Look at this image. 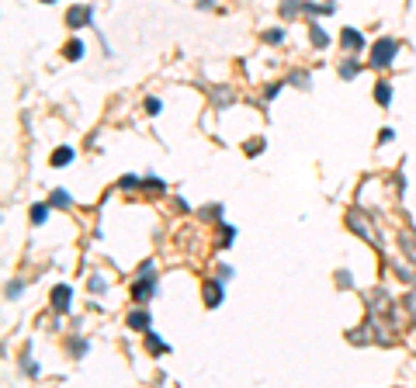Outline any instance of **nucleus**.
<instances>
[{"instance_id": "obj_20", "label": "nucleus", "mask_w": 416, "mask_h": 388, "mask_svg": "<svg viewBox=\"0 0 416 388\" xmlns=\"http://www.w3.org/2000/svg\"><path fill=\"white\" fill-rule=\"evenodd\" d=\"M392 139H396L392 128H381V132H378V142H392Z\"/></svg>"}, {"instance_id": "obj_19", "label": "nucleus", "mask_w": 416, "mask_h": 388, "mask_svg": "<svg viewBox=\"0 0 416 388\" xmlns=\"http://www.w3.org/2000/svg\"><path fill=\"white\" fill-rule=\"evenodd\" d=\"M146 187H153V191H163V180H159V177H146Z\"/></svg>"}, {"instance_id": "obj_8", "label": "nucleus", "mask_w": 416, "mask_h": 388, "mask_svg": "<svg viewBox=\"0 0 416 388\" xmlns=\"http://www.w3.org/2000/svg\"><path fill=\"white\" fill-rule=\"evenodd\" d=\"M146 350H149V353H170V347L159 340L156 333H149V330H146Z\"/></svg>"}, {"instance_id": "obj_18", "label": "nucleus", "mask_w": 416, "mask_h": 388, "mask_svg": "<svg viewBox=\"0 0 416 388\" xmlns=\"http://www.w3.org/2000/svg\"><path fill=\"white\" fill-rule=\"evenodd\" d=\"M132 187H139V177H121V191H132Z\"/></svg>"}, {"instance_id": "obj_12", "label": "nucleus", "mask_w": 416, "mask_h": 388, "mask_svg": "<svg viewBox=\"0 0 416 388\" xmlns=\"http://www.w3.org/2000/svg\"><path fill=\"white\" fill-rule=\"evenodd\" d=\"M309 39L316 42L319 49H326V45H330V35L323 31V24H312V28H309Z\"/></svg>"}, {"instance_id": "obj_21", "label": "nucleus", "mask_w": 416, "mask_h": 388, "mask_svg": "<svg viewBox=\"0 0 416 388\" xmlns=\"http://www.w3.org/2000/svg\"><path fill=\"white\" fill-rule=\"evenodd\" d=\"M108 284H104V277H90V291H104Z\"/></svg>"}, {"instance_id": "obj_17", "label": "nucleus", "mask_w": 416, "mask_h": 388, "mask_svg": "<svg viewBox=\"0 0 416 388\" xmlns=\"http://www.w3.org/2000/svg\"><path fill=\"white\" fill-rule=\"evenodd\" d=\"M21 291H24V284H21V281H11V284H7V298L14 302V298H18Z\"/></svg>"}, {"instance_id": "obj_24", "label": "nucleus", "mask_w": 416, "mask_h": 388, "mask_svg": "<svg viewBox=\"0 0 416 388\" xmlns=\"http://www.w3.org/2000/svg\"><path fill=\"white\" fill-rule=\"evenodd\" d=\"M42 4H56V0H42Z\"/></svg>"}, {"instance_id": "obj_9", "label": "nucleus", "mask_w": 416, "mask_h": 388, "mask_svg": "<svg viewBox=\"0 0 416 388\" xmlns=\"http://www.w3.org/2000/svg\"><path fill=\"white\" fill-rule=\"evenodd\" d=\"M375 97H378V104H381V108H389V104H392V83H385V80L375 83Z\"/></svg>"}, {"instance_id": "obj_23", "label": "nucleus", "mask_w": 416, "mask_h": 388, "mask_svg": "<svg viewBox=\"0 0 416 388\" xmlns=\"http://www.w3.org/2000/svg\"><path fill=\"white\" fill-rule=\"evenodd\" d=\"M73 353H77V357H83V353H87V343H83V340H77V343H73Z\"/></svg>"}, {"instance_id": "obj_22", "label": "nucleus", "mask_w": 416, "mask_h": 388, "mask_svg": "<svg viewBox=\"0 0 416 388\" xmlns=\"http://www.w3.org/2000/svg\"><path fill=\"white\" fill-rule=\"evenodd\" d=\"M281 39H284V31H281V28H274V31H267V42H274V45H277Z\"/></svg>"}, {"instance_id": "obj_2", "label": "nucleus", "mask_w": 416, "mask_h": 388, "mask_svg": "<svg viewBox=\"0 0 416 388\" xmlns=\"http://www.w3.org/2000/svg\"><path fill=\"white\" fill-rule=\"evenodd\" d=\"M49 298H52V309L56 312H70L73 309V288H70V284H56Z\"/></svg>"}, {"instance_id": "obj_3", "label": "nucleus", "mask_w": 416, "mask_h": 388, "mask_svg": "<svg viewBox=\"0 0 416 388\" xmlns=\"http://www.w3.org/2000/svg\"><path fill=\"white\" fill-rule=\"evenodd\" d=\"M94 21V11L90 7H70V14H66V24L70 28H87Z\"/></svg>"}, {"instance_id": "obj_1", "label": "nucleus", "mask_w": 416, "mask_h": 388, "mask_svg": "<svg viewBox=\"0 0 416 388\" xmlns=\"http://www.w3.org/2000/svg\"><path fill=\"white\" fill-rule=\"evenodd\" d=\"M396 52H399L396 39H378L375 42V52H371V66H375V70L392 66V62H396Z\"/></svg>"}, {"instance_id": "obj_10", "label": "nucleus", "mask_w": 416, "mask_h": 388, "mask_svg": "<svg viewBox=\"0 0 416 388\" xmlns=\"http://www.w3.org/2000/svg\"><path fill=\"white\" fill-rule=\"evenodd\" d=\"M49 222V205L39 201V205H31V225H45Z\"/></svg>"}, {"instance_id": "obj_11", "label": "nucleus", "mask_w": 416, "mask_h": 388, "mask_svg": "<svg viewBox=\"0 0 416 388\" xmlns=\"http://www.w3.org/2000/svg\"><path fill=\"white\" fill-rule=\"evenodd\" d=\"M62 56L70 59V62H77V59H83V42H80V39H73L70 45H66V49H62Z\"/></svg>"}, {"instance_id": "obj_13", "label": "nucleus", "mask_w": 416, "mask_h": 388, "mask_svg": "<svg viewBox=\"0 0 416 388\" xmlns=\"http://www.w3.org/2000/svg\"><path fill=\"white\" fill-rule=\"evenodd\" d=\"M52 205H56V208H70V205H73V198H70V191H62V187H56V191H52Z\"/></svg>"}, {"instance_id": "obj_5", "label": "nucleus", "mask_w": 416, "mask_h": 388, "mask_svg": "<svg viewBox=\"0 0 416 388\" xmlns=\"http://www.w3.org/2000/svg\"><path fill=\"white\" fill-rule=\"evenodd\" d=\"M340 42H343V49H350V56H357V52L364 49V35H361L357 28H343V31H340Z\"/></svg>"}, {"instance_id": "obj_14", "label": "nucleus", "mask_w": 416, "mask_h": 388, "mask_svg": "<svg viewBox=\"0 0 416 388\" xmlns=\"http://www.w3.org/2000/svg\"><path fill=\"white\" fill-rule=\"evenodd\" d=\"M357 73H361V66H357L354 59H350V62H343V66H340V77H343V80H354Z\"/></svg>"}, {"instance_id": "obj_6", "label": "nucleus", "mask_w": 416, "mask_h": 388, "mask_svg": "<svg viewBox=\"0 0 416 388\" xmlns=\"http://www.w3.org/2000/svg\"><path fill=\"white\" fill-rule=\"evenodd\" d=\"M129 330H139V333L153 330V315H149L146 309H136V312H129Z\"/></svg>"}, {"instance_id": "obj_7", "label": "nucleus", "mask_w": 416, "mask_h": 388, "mask_svg": "<svg viewBox=\"0 0 416 388\" xmlns=\"http://www.w3.org/2000/svg\"><path fill=\"white\" fill-rule=\"evenodd\" d=\"M73 146H59V149H52V156H49V163H52V167H70V163H73Z\"/></svg>"}, {"instance_id": "obj_15", "label": "nucleus", "mask_w": 416, "mask_h": 388, "mask_svg": "<svg viewBox=\"0 0 416 388\" xmlns=\"http://www.w3.org/2000/svg\"><path fill=\"white\" fill-rule=\"evenodd\" d=\"M233 236H236V229H233V225H226V229H222V239H218V250H229Z\"/></svg>"}, {"instance_id": "obj_16", "label": "nucleus", "mask_w": 416, "mask_h": 388, "mask_svg": "<svg viewBox=\"0 0 416 388\" xmlns=\"http://www.w3.org/2000/svg\"><path fill=\"white\" fill-rule=\"evenodd\" d=\"M146 111H149V115H159V111H163V101H159V97H149V101H146Z\"/></svg>"}, {"instance_id": "obj_4", "label": "nucleus", "mask_w": 416, "mask_h": 388, "mask_svg": "<svg viewBox=\"0 0 416 388\" xmlns=\"http://www.w3.org/2000/svg\"><path fill=\"white\" fill-rule=\"evenodd\" d=\"M222 277H215V281H205V305L208 309H218L222 305Z\"/></svg>"}]
</instances>
